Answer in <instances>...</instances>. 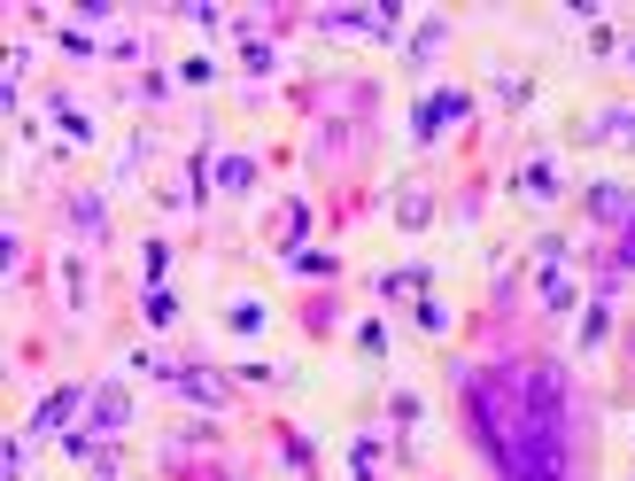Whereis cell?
<instances>
[{"instance_id": "obj_1", "label": "cell", "mask_w": 635, "mask_h": 481, "mask_svg": "<svg viewBox=\"0 0 635 481\" xmlns=\"http://www.w3.org/2000/svg\"><path fill=\"white\" fill-rule=\"evenodd\" d=\"M466 427L496 481H574V373L558 357H496L466 373Z\"/></svg>"}, {"instance_id": "obj_2", "label": "cell", "mask_w": 635, "mask_h": 481, "mask_svg": "<svg viewBox=\"0 0 635 481\" xmlns=\"http://www.w3.org/2000/svg\"><path fill=\"white\" fill-rule=\"evenodd\" d=\"M466 117H473V94H466V86H442V94H426V102H419L411 132H419V140H442L449 125H466Z\"/></svg>"}, {"instance_id": "obj_3", "label": "cell", "mask_w": 635, "mask_h": 481, "mask_svg": "<svg viewBox=\"0 0 635 481\" xmlns=\"http://www.w3.org/2000/svg\"><path fill=\"white\" fill-rule=\"evenodd\" d=\"M132 427V396L109 380V388H85V435H125Z\"/></svg>"}, {"instance_id": "obj_4", "label": "cell", "mask_w": 635, "mask_h": 481, "mask_svg": "<svg viewBox=\"0 0 635 481\" xmlns=\"http://www.w3.org/2000/svg\"><path fill=\"white\" fill-rule=\"evenodd\" d=\"M62 450H70V458H78L85 473H94V481H125V466H117V458L102 450V435H85V427H78V435H62Z\"/></svg>"}, {"instance_id": "obj_5", "label": "cell", "mask_w": 635, "mask_h": 481, "mask_svg": "<svg viewBox=\"0 0 635 481\" xmlns=\"http://www.w3.org/2000/svg\"><path fill=\"white\" fill-rule=\"evenodd\" d=\"M70 412H85V388H55L47 404L32 412V435H62V427H70Z\"/></svg>"}, {"instance_id": "obj_6", "label": "cell", "mask_w": 635, "mask_h": 481, "mask_svg": "<svg viewBox=\"0 0 635 481\" xmlns=\"http://www.w3.org/2000/svg\"><path fill=\"white\" fill-rule=\"evenodd\" d=\"M170 388H178V396H195V404H210V412H225V380H217L210 365H187Z\"/></svg>"}, {"instance_id": "obj_7", "label": "cell", "mask_w": 635, "mask_h": 481, "mask_svg": "<svg viewBox=\"0 0 635 481\" xmlns=\"http://www.w3.org/2000/svg\"><path fill=\"white\" fill-rule=\"evenodd\" d=\"M589 218H597V225H627V218H635V195H627V187H589Z\"/></svg>"}, {"instance_id": "obj_8", "label": "cell", "mask_w": 635, "mask_h": 481, "mask_svg": "<svg viewBox=\"0 0 635 481\" xmlns=\"http://www.w3.org/2000/svg\"><path fill=\"white\" fill-rule=\"evenodd\" d=\"M303 233H310V210L280 202V233H271V241H280V257H303Z\"/></svg>"}, {"instance_id": "obj_9", "label": "cell", "mask_w": 635, "mask_h": 481, "mask_svg": "<svg viewBox=\"0 0 635 481\" xmlns=\"http://www.w3.org/2000/svg\"><path fill=\"white\" fill-rule=\"evenodd\" d=\"M589 140H620V148H635V109H627V102H612V109L589 125Z\"/></svg>"}, {"instance_id": "obj_10", "label": "cell", "mask_w": 635, "mask_h": 481, "mask_svg": "<svg viewBox=\"0 0 635 481\" xmlns=\"http://www.w3.org/2000/svg\"><path fill=\"white\" fill-rule=\"evenodd\" d=\"M426 218H434V195H426V187H403V195H396V225H403V233H419Z\"/></svg>"}, {"instance_id": "obj_11", "label": "cell", "mask_w": 635, "mask_h": 481, "mask_svg": "<svg viewBox=\"0 0 635 481\" xmlns=\"http://www.w3.org/2000/svg\"><path fill=\"white\" fill-rule=\"evenodd\" d=\"M574 303H581V288L551 265V272H542V310H574Z\"/></svg>"}, {"instance_id": "obj_12", "label": "cell", "mask_w": 635, "mask_h": 481, "mask_svg": "<svg viewBox=\"0 0 635 481\" xmlns=\"http://www.w3.org/2000/svg\"><path fill=\"white\" fill-rule=\"evenodd\" d=\"M287 272H303V280H333L341 257H333V249H303V257H287Z\"/></svg>"}, {"instance_id": "obj_13", "label": "cell", "mask_w": 635, "mask_h": 481, "mask_svg": "<svg viewBox=\"0 0 635 481\" xmlns=\"http://www.w3.org/2000/svg\"><path fill=\"white\" fill-rule=\"evenodd\" d=\"M217 187H225V195H248V187H256V164H248V155H225V164H217Z\"/></svg>"}, {"instance_id": "obj_14", "label": "cell", "mask_w": 635, "mask_h": 481, "mask_svg": "<svg viewBox=\"0 0 635 481\" xmlns=\"http://www.w3.org/2000/svg\"><path fill=\"white\" fill-rule=\"evenodd\" d=\"M519 187H527V195H534V202H551V195H558V187H566V179H558V172H551V164H527V172H519Z\"/></svg>"}, {"instance_id": "obj_15", "label": "cell", "mask_w": 635, "mask_h": 481, "mask_svg": "<svg viewBox=\"0 0 635 481\" xmlns=\"http://www.w3.org/2000/svg\"><path fill=\"white\" fill-rule=\"evenodd\" d=\"M140 318H148V327H170V318H178V303H170L163 288H148V295H140Z\"/></svg>"}, {"instance_id": "obj_16", "label": "cell", "mask_w": 635, "mask_h": 481, "mask_svg": "<svg viewBox=\"0 0 635 481\" xmlns=\"http://www.w3.org/2000/svg\"><path fill=\"white\" fill-rule=\"evenodd\" d=\"M132 373H148V380H178V373H187V365H170V357H155V350H140V357H125Z\"/></svg>"}, {"instance_id": "obj_17", "label": "cell", "mask_w": 635, "mask_h": 481, "mask_svg": "<svg viewBox=\"0 0 635 481\" xmlns=\"http://www.w3.org/2000/svg\"><path fill=\"white\" fill-rule=\"evenodd\" d=\"M442 39H449V24H419V39H411V62H434V55H442Z\"/></svg>"}, {"instance_id": "obj_18", "label": "cell", "mask_w": 635, "mask_h": 481, "mask_svg": "<svg viewBox=\"0 0 635 481\" xmlns=\"http://www.w3.org/2000/svg\"><path fill=\"white\" fill-rule=\"evenodd\" d=\"M225 318H233V335H256V327H263V318H271V310H263V303H233Z\"/></svg>"}, {"instance_id": "obj_19", "label": "cell", "mask_w": 635, "mask_h": 481, "mask_svg": "<svg viewBox=\"0 0 635 481\" xmlns=\"http://www.w3.org/2000/svg\"><path fill=\"white\" fill-rule=\"evenodd\" d=\"M240 62H248V70L263 78V70H271V62H280V55H271V39H240Z\"/></svg>"}, {"instance_id": "obj_20", "label": "cell", "mask_w": 635, "mask_h": 481, "mask_svg": "<svg viewBox=\"0 0 635 481\" xmlns=\"http://www.w3.org/2000/svg\"><path fill=\"white\" fill-rule=\"evenodd\" d=\"M70 218H78V225H85V233H102V218H109V210H102V202H94V195H78V202H70Z\"/></svg>"}, {"instance_id": "obj_21", "label": "cell", "mask_w": 635, "mask_h": 481, "mask_svg": "<svg viewBox=\"0 0 635 481\" xmlns=\"http://www.w3.org/2000/svg\"><path fill=\"white\" fill-rule=\"evenodd\" d=\"M163 94H170V78H163V70H140V109H155Z\"/></svg>"}, {"instance_id": "obj_22", "label": "cell", "mask_w": 635, "mask_h": 481, "mask_svg": "<svg viewBox=\"0 0 635 481\" xmlns=\"http://www.w3.org/2000/svg\"><path fill=\"white\" fill-rule=\"evenodd\" d=\"M55 109H62V132L70 140H94V117H85V109H70V102H55Z\"/></svg>"}, {"instance_id": "obj_23", "label": "cell", "mask_w": 635, "mask_h": 481, "mask_svg": "<svg viewBox=\"0 0 635 481\" xmlns=\"http://www.w3.org/2000/svg\"><path fill=\"white\" fill-rule=\"evenodd\" d=\"M163 265H170V249H163V241H148V249H140V280H163Z\"/></svg>"}, {"instance_id": "obj_24", "label": "cell", "mask_w": 635, "mask_h": 481, "mask_svg": "<svg viewBox=\"0 0 635 481\" xmlns=\"http://www.w3.org/2000/svg\"><path fill=\"white\" fill-rule=\"evenodd\" d=\"M419 327L426 335H449V303H419Z\"/></svg>"}, {"instance_id": "obj_25", "label": "cell", "mask_w": 635, "mask_h": 481, "mask_svg": "<svg viewBox=\"0 0 635 481\" xmlns=\"http://www.w3.org/2000/svg\"><path fill=\"white\" fill-rule=\"evenodd\" d=\"M62 55H70V62H94L102 47H94V39H85V32H62Z\"/></svg>"}, {"instance_id": "obj_26", "label": "cell", "mask_w": 635, "mask_h": 481, "mask_svg": "<svg viewBox=\"0 0 635 481\" xmlns=\"http://www.w3.org/2000/svg\"><path fill=\"white\" fill-rule=\"evenodd\" d=\"M0 466H9V481H24V466H32V458H24V435H9V450H0Z\"/></svg>"}, {"instance_id": "obj_27", "label": "cell", "mask_w": 635, "mask_h": 481, "mask_svg": "<svg viewBox=\"0 0 635 481\" xmlns=\"http://www.w3.org/2000/svg\"><path fill=\"white\" fill-rule=\"evenodd\" d=\"M627 265H635V218L620 225V272H627Z\"/></svg>"}, {"instance_id": "obj_28", "label": "cell", "mask_w": 635, "mask_h": 481, "mask_svg": "<svg viewBox=\"0 0 635 481\" xmlns=\"http://www.w3.org/2000/svg\"><path fill=\"white\" fill-rule=\"evenodd\" d=\"M627 357H635V327H627Z\"/></svg>"}, {"instance_id": "obj_29", "label": "cell", "mask_w": 635, "mask_h": 481, "mask_svg": "<svg viewBox=\"0 0 635 481\" xmlns=\"http://www.w3.org/2000/svg\"><path fill=\"white\" fill-rule=\"evenodd\" d=\"M627 55H635V47H627Z\"/></svg>"}]
</instances>
